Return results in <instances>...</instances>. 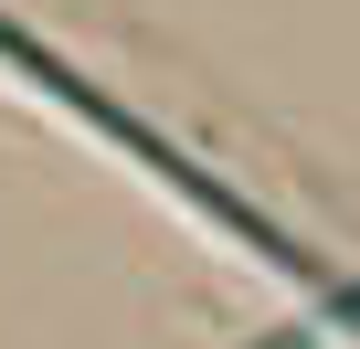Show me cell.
Here are the masks:
<instances>
[{"label": "cell", "instance_id": "cell-1", "mask_svg": "<svg viewBox=\"0 0 360 349\" xmlns=\"http://www.w3.org/2000/svg\"><path fill=\"white\" fill-rule=\"evenodd\" d=\"M0 64H11V74H22L32 96H53V106H64V117H75L85 138H106L117 159H138L148 180H159L169 202H191V212H202L212 233H233V244H244V254H255L265 275H286L297 296H349V286H339V275H328V265H318V254H307L297 233H276V223H265V212H255L244 191H223L212 169H191V159H180V148H169L159 127H138L127 106H106V96H96V85H85V74L64 64V53H43V43H32V32L11 22V11H0Z\"/></svg>", "mask_w": 360, "mask_h": 349}, {"label": "cell", "instance_id": "cell-2", "mask_svg": "<svg viewBox=\"0 0 360 349\" xmlns=\"http://www.w3.org/2000/svg\"><path fill=\"white\" fill-rule=\"evenodd\" d=\"M328 328H349V317H318V328H265V338H244V349H318Z\"/></svg>", "mask_w": 360, "mask_h": 349}]
</instances>
